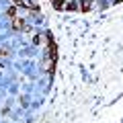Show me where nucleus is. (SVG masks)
<instances>
[{
  "mask_svg": "<svg viewBox=\"0 0 123 123\" xmlns=\"http://www.w3.org/2000/svg\"><path fill=\"white\" fill-rule=\"evenodd\" d=\"M12 27H14L17 31H23V29H27V25H25V21H23V18H14Z\"/></svg>",
  "mask_w": 123,
  "mask_h": 123,
  "instance_id": "nucleus-1",
  "label": "nucleus"
},
{
  "mask_svg": "<svg viewBox=\"0 0 123 123\" xmlns=\"http://www.w3.org/2000/svg\"><path fill=\"white\" fill-rule=\"evenodd\" d=\"M90 4H92V0H82V6H80V8L82 10H90Z\"/></svg>",
  "mask_w": 123,
  "mask_h": 123,
  "instance_id": "nucleus-2",
  "label": "nucleus"
},
{
  "mask_svg": "<svg viewBox=\"0 0 123 123\" xmlns=\"http://www.w3.org/2000/svg\"><path fill=\"white\" fill-rule=\"evenodd\" d=\"M29 6L33 10H39V2H37V0H29Z\"/></svg>",
  "mask_w": 123,
  "mask_h": 123,
  "instance_id": "nucleus-3",
  "label": "nucleus"
},
{
  "mask_svg": "<svg viewBox=\"0 0 123 123\" xmlns=\"http://www.w3.org/2000/svg\"><path fill=\"white\" fill-rule=\"evenodd\" d=\"M51 2H53L55 8H62V6H64V0H51Z\"/></svg>",
  "mask_w": 123,
  "mask_h": 123,
  "instance_id": "nucleus-4",
  "label": "nucleus"
},
{
  "mask_svg": "<svg viewBox=\"0 0 123 123\" xmlns=\"http://www.w3.org/2000/svg\"><path fill=\"white\" fill-rule=\"evenodd\" d=\"M0 55H6V49H0Z\"/></svg>",
  "mask_w": 123,
  "mask_h": 123,
  "instance_id": "nucleus-5",
  "label": "nucleus"
}]
</instances>
